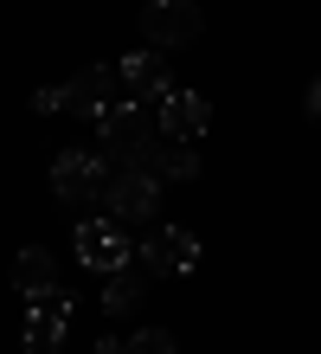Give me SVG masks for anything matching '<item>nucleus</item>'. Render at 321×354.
Masks as SVG:
<instances>
[{
  "label": "nucleus",
  "mask_w": 321,
  "mask_h": 354,
  "mask_svg": "<svg viewBox=\"0 0 321 354\" xmlns=\"http://www.w3.org/2000/svg\"><path fill=\"white\" fill-rule=\"evenodd\" d=\"M97 149L116 161V168H128V161H135V168H148V161H155V122L142 116V103H116L110 116H97Z\"/></svg>",
  "instance_id": "f257e3e1"
},
{
  "label": "nucleus",
  "mask_w": 321,
  "mask_h": 354,
  "mask_svg": "<svg viewBox=\"0 0 321 354\" xmlns=\"http://www.w3.org/2000/svg\"><path fill=\"white\" fill-rule=\"evenodd\" d=\"M103 187H110V155L103 149H64L52 161L58 206H103Z\"/></svg>",
  "instance_id": "f03ea898"
},
{
  "label": "nucleus",
  "mask_w": 321,
  "mask_h": 354,
  "mask_svg": "<svg viewBox=\"0 0 321 354\" xmlns=\"http://www.w3.org/2000/svg\"><path fill=\"white\" fill-rule=\"evenodd\" d=\"M71 245H77V264L97 270V277H110V270H122L128 258H135V245H128V225L97 213V219H77L71 225Z\"/></svg>",
  "instance_id": "7ed1b4c3"
},
{
  "label": "nucleus",
  "mask_w": 321,
  "mask_h": 354,
  "mask_svg": "<svg viewBox=\"0 0 321 354\" xmlns=\"http://www.w3.org/2000/svg\"><path fill=\"white\" fill-rule=\"evenodd\" d=\"M155 206H161V174L155 168H110V187H103V213L122 219V225H135V219H155Z\"/></svg>",
  "instance_id": "20e7f679"
},
{
  "label": "nucleus",
  "mask_w": 321,
  "mask_h": 354,
  "mask_svg": "<svg viewBox=\"0 0 321 354\" xmlns=\"http://www.w3.org/2000/svg\"><path fill=\"white\" fill-rule=\"evenodd\" d=\"M206 32V13L200 0H142V39L161 52H180Z\"/></svg>",
  "instance_id": "39448f33"
},
{
  "label": "nucleus",
  "mask_w": 321,
  "mask_h": 354,
  "mask_svg": "<svg viewBox=\"0 0 321 354\" xmlns=\"http://www.w3.org/2000/svg\"><path fill=\"white\" fill-rule=\"evenodd\" d=\"M135 264L148 270V277H174V270H193L200 264V239L186 232V225H161L155 239L135 245Z\"/></svg>",
  "instance_id": "423d86ee"
},
{
  "label": "nucleus",
  "mask_w": 321,
  "mask_h": 354,
  "mask_svg": "<svg viewBox=\"0 0 321 354\" xmlns=\"http://www.w3.org/2000/svg\"><path fill=\"white\" fill-rule=\"evenodd\" d=\"M206 122H212V103H206L200 91H161V97H155V129H161L167 142H200Z\"/></svg>",
  "instance_id": "0eeeda50"
},
{
  "label": "nucleus",
  "mask_w": 321,
  "mask_h": 354,
  "mask_svg": "<svg viewBox=\"0 0 321 354\" xmlns=\"http://www.w3.org/2000/svg\"><path fill=\"white\" fill-rule=\"evenodd\" d=\"M116 103H128V91H122V71L116 65H84L77 77H71V110L77 116H110Z\"/></svg>",
  "instance_id": "6e6552de"
},
{
  "label": "nucleus",
  "mask_w": 321,
  "mask_h": 354,
  "mask_svg": "<svg viewBox=\"0 0 321 354\" xmlns=\"http://www.w3.org/2000/svg\"><path fill=\"white\" fill-rule=\"evenodd\" d=\"M64 328H71V303H64V290L26 303V354H52L64 342Z\"/></svg>",
  "instance_id": "1a4fd4ad"
},
{
  "label": "nucleus",
  "mask_w": 321,
  "mask_h": 354,
  "mask_svg": "<svg viewBox=\"0 0 321 354\" xmlns=\"http://www.w3.org/2000/svg\"><path fill=\"white\" fill-rule=\"evenodd\" d=\"M116 71H122V91H128V103L174 91V84H167V52H161V46H148V52H128Z\"/></svg>",
  "instance_id": "9d476101"
},
{
  "label": "nucleus",
  "mask_w": 321,
  "mask_h": 354,
  "mask_svg": "<svg viewBox=\"0 0 321 354\" xmlns=\"http://www.w3.org/2000/svg\"><path fill=\"white\" fill-rule=\"evenodd\" d=\"M13 290H19V297H52V290H58V258L46 252V245H26V252H19L13 258Z\"/></svg>",
  "instance_id": "9b49d317"
},
{
  "label": "nucleus",
  "mask_w": 321,
  "mask_h": 354,
  "mask_svg": "<svg viewBox=\"0 0 321 354\" xmlns=\"http://www.w3.org/2000/svg\"><path fill=\"white\" fill-rule=\"evenodd\" d=\"M142 290H148V270L135 264V270H110V277H103V309H110V316H128V309H142Z\"/></svg>",
  "instance_id": "f8f14e48"
},
{
  "label": "nucleus",
  "mask_w": 321,
  "mask_h": 354,
  "mask_svg": "<svg viewBox=\"0 0 321 354\" xmlns=\"http://www.w3.org/2000/svg\"><path fill=\"white\" fill-rule=\"evenodd\" d=\"M148 168H155L161 180H193V174H200V149H193V142H161Z\"/></svg>",
  "instance_id": "ddd939ff"
},
{
  "label": "nucleus",
  "mask_w": 321,
  "mask_h": 354,
  "mask_svg": "<svg viewBox=\"0 0 321 354\" xmlns=\"http://www.w3.org/2000/svg\"><path fill=\"white\" fill-rule=\"evenodd\" d=\"M122 354H174V335H167V328H135Z\"/></svg>",
  "instance_id": "4468645a"
},
{
  "label": "nucleus",
  "mask_w": 321,
  "mask_h": 354,
  "mask_svg": "<svg viewBox=\"0 0 321 354\" xmlns=\"http://www.w3.org/2000/svg\"><path fill=\"white\" fill-rule=\"evenodd\" d=\"M32 110H39V116L71 110V84H39V91H32Z\"/></svg>",
  "instance_id": "2eb2a0df"
},
{
  "label": "nucleus",
  "mask_w": 321,
  "mask_h": 354,
  "mask_svg": "<svg viewBox=\"0 0 321 354\" xmlns=\"http://www.w3.org/2000/svg\"><path fill=\"white\" fill-rule=\"evenodd\" d=\"M302 110H309V116L321 122V77H315V84H309V97H302Z\"/></svg>",
  "instance_id": "dca6fc26"
}]
</instances>
